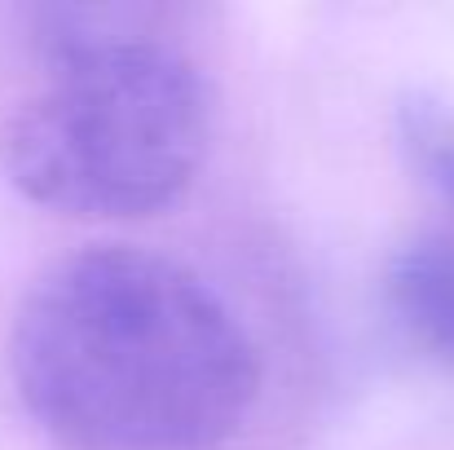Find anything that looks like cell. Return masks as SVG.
I'll return each mask as SVG.
<instances>
[{"label":"cell","instance_id":"obj_1","mask_svg":"<svg viewBox=\"0 0 454 450\" xmlns=\"http://www.w3.org/2000/svg\"><path fill=\"white\" fill-rule=\"evenodd\" d=\"M9 375L62 450H221L261 398L247 327L185 265L84 248L18 300Z\"/></svg>","mask_w":454,"mask_h":450},{"label":"cell","instance_id":"obj_2","mask_svg":"<svg viewBox=\"0 0 454 450\" xmlns=\"http://www.w3.org/2000/svg\"><path fill=\"white\" fill-rule=\"evenodd\" d=\"M44 80L0 129L9 186L58 217L137 221L172 208L207 150L199 67L137 4L31 13Z\"/></svg>","mask_w":454,"mask_h":450},{"label":"cell","instance_id":"obj_3","mask_svg":"<svg viewBox=\"0 0 454 450\" xmlns=\"http://www.w3.org/2000/svg\"><path fill=\"white\" fill-rule=\"evenodd\" d=\"M388 304L406 336L454 367V243L419 239L388 265Z\"/></svg>","mask_w":454,"mask_h":450},{"label":"cell","instance_id":"obj_4","mask_svg":"<svg viewBox=\"0 0 454 450\" xmlns=\"http://www.w3.org/2000/svg\"><path fill=\"white\" fill-rule=\"evenodd\" d=\"M402 146L415 172L454 203V111L428 98H411L402 107Z\"/></svg>","mask_w":454,"mask_h":450}]
</instances>
